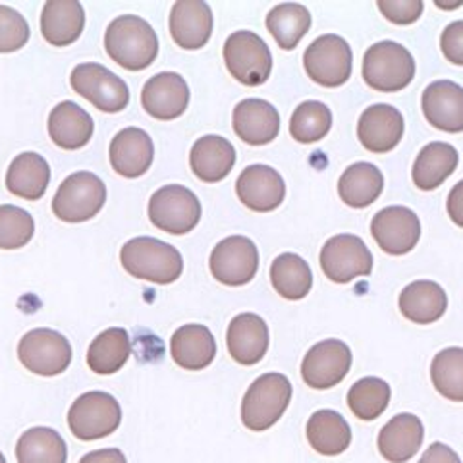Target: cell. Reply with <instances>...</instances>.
Returning <instances> with one entry per match:
<instances>
[{
	"label": "cell",
	"mask_w": 463,
	"mask_h": 463,
	"mask_svg": "<svg viewBox=\"0 0 463 463\" xmlns=\"http://www.w3.org/2000/svg\"><path fill=\"white\" fill-rule=\"evenodd\" d=\"M307 76L323 87H340L352 76L354 54L340 35L317 37L303 54Z\"/></svg>",
	"instance_id": "30bf717a"
},
{
	"label": "cell",
	"mask_w": 463,
	"mask_h": 463,
	"mask_svg": "<svg viewBox=\"0 0 463 463\" xmlns=\"http://www.w3.org/2000/svg\"><path fill=\"white\" fill-rule=\"evenodd\" d=\"M35 221L27 211L14 205H0V250H20L32 241Z\"/></svg>",
	"instance_id": "60d3db41"
},
{
	"label": "cell",
	"mask_w": 463,
	"mask_h": 463,
	"mask_svg": "<svg viewBox=\"0 0 463 463\" xmlns=\"http://www.w3.org/2000/svg\"><path fill=\"white\" fill-rule=\"evenodd\" d=\"M213 33V12L203 0H178L170 10V35L178 47L197 51Z\"/></svg>",
	"instance_id": "d6986e66"
},
{
	"label": "cell",
	"mask_w": 463,
	"mask_h": 463,
	"mask_svg": "<svg viewBox=\"0 0 463 463\" xmlns=\"http://www.w3.org/2000/svg\"><path fill=\"white\" fill-rule=\"evenodd\" d=\"M383 16L396 25L415 24L425 10L423 0H376Z\"/></svg>",
	"instance_id": "7bdbcfd3"
},
{
	"label": "cell",
	"mask_w": 463,
	"mask_h": 463,
	"mask_svg": "<svg viewBox=\"0 0 463 463\" xmlns=\"http://www.w3.org/2000/svg\"><path fill=\"white\" fill-rule=\"evenodd\" d=\"M400 311L415 325L437 323L448 309V296L440 284L432 280H415L400 294Z\"/></svg>",
	"instance_id": "f1b7e54d"
},
{
	"label": "cell",
	"mask_w": 463,
	"mask_h": 463,
	"mask_svg": "<svg viewBox=\"0 0 463 463\" xmlns=\"http://www.w3.org/2000/svg\"><path fill=\"white\" fill-rule=\"evenodd\" d=\"M70 85L100 112H122L129 103L128 83L97 62L80 64L71 70Z\"/></svg>",
	"instance_id": "ba28073f"
},
{
	"label": "cell",
	"mask_w": 463,
	"mask_h": 463,
	"mask_svg": "<svg viewBox=\"0 0 463 463\" xmlns=\"http://www.w3.org/2000/svg\"><path fill=\"white\" fill-rule=\"evenodd\" d=\"M170 354L185 371L207 369L216 355L213 332L203 325H184L172 335Z\"/></svg>",
	"instance_id": "83f0119b"
},
{
	"label": "cell",
	"mask_w": 463,
	"mask_h": 463,
	"mask_svg": "<svg viewBox=\"0 0 463 463\" xmlns=\"http://www.w3.org/2000/svg\"><path fill=\"white\" fill-rule=\"evenodd\" d=\"M292 383L280 373H265L248 388L241 402V423L253 432L277 425L292 402Z\"/></svg>",
	"instance_id": "3957f363"
},
{
	"label": "cell",
	"mask_w": 463,
	"mask_h": 463,
	"mask_svg": "<svg viewBox=\"0 0 463 463\" xmlns=\"http://www.w3.org/2000/svg\"><path fill=\"white\" fill-rule=\"evenodd\" d=\"M20 364L39 376L62 374L71 364V345L51 328L29 330L18 345Z\"/></svg>",
	"instance_id": "8fae6325"
},
{
	"label": "cell",
	"mask_w": 463,
	"mask_h": 463,
	"mask_svg": "<svg viewBox=\"0 0 463 463\" xmlns=\"http://www.w3.org/2000/svg\"><path fill=\"white\" fill-rule=\"evenodd\" d=\"M459 155L456 147L444 141H432L417 155L411 170L413 184L423 192H432L440 187L456 172Z\"/></svg>",
	"instance_id": "f546056e"
},
{
	"label": "cell",
	"mask_w": 463,
	"mask_h": 463,
	"mask_svg": "<svg viewBox=\"0 0 463 463\" xmlns=\"http://www.w3.org/2000/svg\"><path fill=\"white\" fill-rule=\"evenodd\" d=\"M211 274L226 286L250 284L259 269V251L245 236H230L216 243L209 259Z\"/></svg>",
	"instance_id": "4fadbf2b"
},
{
	"label": "cell",
	"mask_w": 463,
	"mask_h": 463,
	"mask_svg": "<svg viewBox=\"0 0 463 463\" xmlns=\"http://www.w3.org/2000/svg\"><path fill=\"white\" fill-rule=\"evenodd\" d=\"M307 440L318 454L340 456L352 444V429L338 411L318 410L307 421Z\"/></svg>",
	"instance_id": "1f68e13d"
},
{
	"label": "cell",
	"mask_w": 463,
	"mask_h": 463,
	"mask_svg": "<svg viewBox=\"0 0 463 463\" xmlns=\"http://www.w3.org/2000/svg\"><path fill=\"white\" fill-rule=\"evenodd\" d=\"M51 182L49 163L37 153H22L14 158L6 172V187L16 197L37 201L45 195Z\"/></svg>",
	"instance_id": "4dcf8cb0"
},
{
	"label": "cell",
	"mask_w": 463,
	"mask_h": 463,
	"mask_svg": "<svg viewBox=\"0 0 463 463\" xmlns=\"http://www.w3.org/2000/svg\"><path fill=\"white\" fill-rule=\"evenodd\" d=\"M321 269L332 282L347 284L359 277H369L373 270V253L359 236L338 234L325 243Z\"/></svg>",
	"instance_id": "7c38bea8"
},
{
	"label": "cell",
	"mask_w": 463,
	"mask_h": 463,
	"mask_svg": "<svg viewBox=\"0 0 463 463\" xmlns=\"http://www.w3.org/2000/svg\"><path fill=\"white\" fill-rule=\"evenodd\" d=\"M122 423V408L109 392L81 394L68 411V425L71 434L80 440H99L112 434Z\"/></svg>",
	"instance_id": "8992f818"
},
{
	"label": "cell",
	"mask_w": 463,
	"mask_h": 463,
	"mask_svg": "<svg viewBox=\"0 0 463 463\" xmlns=\"http://www.w3.org/2000/svg\"><path fill=\"white\" fill-rule=\"evenodd\" d=\"M361 74L374 91L396 93L405 90L415 78V61L400 43L381 41L367 49Z\"/></svg>",
	"instance_id": "277c9868"
},
{
	"label": "cell",
	"mask_w": 463,
	"mask_h": 463,
	"mask_svg": "<svg viewBox=\"0 0 463 463\" xmlns=\"http://www.w3.org/2000/svg\"><path fill=\"white\" fill-rule=\"evenodd\" d=\"M311 27L309 10L298 3H282L274 6L267 16L269 33L284 51H294Z\"/></svg>",
	"instance_id": "d590c367"
},
{
	"label": "cell",
	"mask_w": 463,
	"mask_h": 463,
	"mask_svg": "<svg viewBox=\"0 0 463 463\" xmlns=\"http://www.w3.org/2000/svg\"><path fill=\"white\" fill-rule=\"evenodd\" d=\"M149 219L166 234L184 236L199 224L201 203L184 185H165L149 201Z\"/></svg>",
	"instance_id": "9c48e42d"
},
{
	"label": "cell",
	"mask_w": 463,
	"mask_h": 463,
	"mask_svg": "<svg viewBox=\"0 0 463 463\" xmlns=\"http://www.w3.org/2000/svg\"><path fill=\"white\" fill-rule=\"evenodd\" d=\"M155 158V145L141 128H124L110 143V165L124 178H139Z\"/></svg>",
	"instance_id": "7402d4cb"
},
{
	"label": "cell",
	"mask_w": 463,
	"mask_h": 463,
	"mask_svg": "<svg viewBox=\"0 0 463 463\" xmlns=\"http://www.w3.org/2000/svg\"><path fill=\"white\" fill-rule=\"evenodd\" d=\"M141 105L156 120L180 118L190 105V87L176 71H161L143 85Z\"/></svg>",
	"instance_id": "2e32d148"
},
{
	"label": "cell",
	"mask_w": 463,
	"mask_h": 463,
	"mask_svg": "<svg viewBox=\"0 0 463 463\" xmlns=\"http://www.w3.org/2000/svg\"><path fill=\"white\" fill-rule=\"evenodd\" d=\"M390 396H392V390L386 381L379 376H365L350 388L347 405L361 421H374L386 411Z\"/></svg>",
	"instance_id": "74e56055"
},
{
	"label": "cell",
	"mask_w": 463,
	"mask_h": 463,
	"mask_svg": "<svg viewBox=\"0 0 463 463\" xmlns=\"http://www.w3.org/2000/svg\"><path fill=\"white\" fill-rule=\"evenodd\" d=\"M226 344L232 359L240 365L251 367L269 352V326L263 321V317L255 313H240L232 318V323L226 332Z\"/></svg>",
	"instance_id": "ac0fdd59"
},
{
	"label": "cell",
	"mask_w": 463,
	"mask_h": 463,
	"mask_svg": "<svg viewBox=\"0 0 463 463\" xmlns=\"http://www.w3.org/2000/svg\"><path fill=\"white\" fill-rule=\"evenodd\" d=\"M224 62L232 78L248 87L267 83L272 71L270 49L253 32H236L226 39Z\"/></svg>",
	"instance_id": "52a82bcc"
},
{
	"label": "cell",
	"mask_w": 463,
	"mask_h": 463,
	"mask_svg": "<svg viewBox=\"0 0 463 463\" xmlns=\"http://www.w3.org/2000/svg\"><path fill=\"white\" fill-rule=\"evenodd\" d=\"M29 25L18 10L0 5V52H16L27 45Z\"/></svg>",
	"instance_id": "b9f144b4"
},
{
	"label": "cell",
	"mask_w": 463,
	"mask_h": 463,
	"mask_svg": "<svg viewBox=\"0 0 463 463\" xmlns=\"http://www.w3.org/2000/svg\"><path fill=\"white\" fill-rule=\"evenodd\" d=\"M440 49L448 62L463 66V20L452 22L440 35Z\"/></svg>",
	"instance_id": "ee69618b"
},
{
	"label": "cell",
	"mask_w": 463,
	"mask_h": 463,
	"mask_svg": "<svg viewBox=\"0 0 463 463\" xmlns=\"http://www.w3.org/2000/svg\"><path fill=\"white\" fill-rule=\"evenodd\" d=\"M270 282L284 299H303L313 288V272L306 259L296 253H282L272 260Z\"/></svg>",
	"instance_id": "836d02e7"
},
{
	"label": "cell",
	"mask_w": 463,
	"mask_h": 463,
	"mask_svg": "<svg viewBox=\"0 0 463 463\" xmlns=\"http://www.w3.org/2000/svg\"><path fill=\"white\" fill-rule=\"evenodd\" d=\"M80 463H128L126 456L118 448H105V450H95L85 454Z\"/></svg>",
	"instance_id": "7dc6e473"
},
{
	"label": "cell",
	"mask_w": 463,
	"mask_h": 463,
	"mask_svg": "<svg viewBox=\"0 0 463 463\" xmlns=\"http://www.w3.org/2000/svg\"><path fill=\"white\" fill-rule=\"evenodd\" d=\"M105 49L112 61L129 71L149 68L158 56V37L147 20L120 16L109 24Z\"/></svg>",
	"instance_id": "6da1fadb"
},
{
	"label": "cell",
	"mask_w": 463,
	"mask_h": 463,
	"mask_svg": "<svg viewBox=\"0 0 463 463\" xmlns=\"http://www.w3.org/2000/svg\"><path fill=\"white\" fill-rule=\"evenodd\" d=\"M446 211L448 216H450L459 228H463V180L452 187V192L446 201Z\"/></svg>",
	"instance_id": "bcb514c9"
},
{
	"label": "cell",
	"mask_w": 463,
	"mask_h": 463,
	"mask_svg": "<svg viewBox=\"0 0 463 463\" xmlns=\"http://www.w3.org/2000/svg\"><path fill=\"white\" fill-rule=\"evenodd\" d=\"M430 379L440 396L450 402H463V347H446L434 355Z\"/></svg>",
	"instance_id": "f35d334b"
},
{
	"label": "cell",
	"mask_w": 463,
	"mask_h": 463,
	"mask_svg": "<svg viewBox=\"0 0 463 463\" xmlns=\"http://www.w3.org/2000/svg\"><path fill=\"white\" fill-rule=\"evenodd\" d=\"M107 201V185L93 172H76L61 184L52 199V213L58 219L78 224L91 221Z\"/></svg>",
	"instance_id": "5b68a950"
},
{
	"label": "cell",
	"mask_w": 463,
	"mask_h": 463,
	"mask_svg": "<svg viewBox=\"0 0 463 463\" xmlns=\"http://www.w3.org/2000/svg\"><path fill=\"white\" fill-rule=\"evenodd\" d=\"M236 165V149L221 136H203L190 153V166L201 182L216 184L224 180Z\"/></svg>",
	"instance_id": "4316f807"
},
{
	"label": "cell",
	"mask_w": 463,
	"mask_h": 463,
	"mask_svg": "<svg viewBox=\"0 0 463 463\" xmlns=\"http://www.w3.org/2000/svg\"><path fill=\"white\" fill-rule=\"evenodd\" d=\"M384 190L383 172L371 163H355L347 168L338 182L340 199L347 207L365 209L381 197Z\"/></svg>",
	"instance_id": "d6a6232c"
},
{
	"label": "cell",
	"mask_w": 463,
	"mask_h": 463,
	"mask_svg": "<svg viewBox=\"0 0 463 463\" xmlns=\"http://www.w3.org/2000/svg\"><path fill=\"white\" fill-rule=\"evenodd\" d=\"M371 234L384 253L405 255L421 238V221L408 207H386L373 216Z\"/></svg>",
	"instance_id": "9a60e30c"
},
{
	"label": "cell",
	"mask_w": 463,
	"mask_h": 463,
	"mask_svg": "<svg viewBox=\"0 0 463 463\" xmlns=\"http://www.w3.org/2000/svg\"><path fill=\"white\" fill-rule=\"evenodd\" d=\"M425 427L413 413H400L379 432V452L390 463L410 461L421 448Z\"/></svg>",
	"instance_id": "cb8c5ba5"
},
{
	"label": "cell",
	"mask_w": 463,
	"mask_h": 463,
	"mask_svg": "<svg viewBox=\"0 0 463 463\" xmlns=\"http://www.w3.org/2000/svg\"><path fill=\"white\" fill-rule=\"evenodd\" d=\"M85 27V12L78 0H49L41 14V33L52 47L76 43Z\"/></svg>",
	"instance_id": "d4e9b609"
},
{
	"label": "cell",
	"mask_w": 463,
	"mask_h": 463,
	"mask_svg": "<svg viewBox=\"0 0 463 463\" xmlns=\"http://www.w3.org/2000/svg\"><path fill=\"white\" fill-rule=\"evenodd\" d=\"M120 260L128 274L153 284H172L184 272L180 251L174 245L149 236L129 240L120 251Z\"/></svg>",
	"instance_id": "7a4b0ae2"
},
{
	"label": "cell",
	"mask_w": 463,
	"mask_h": 463,
	"mask_svg": "<svg viewBox=\"0 0 463 463\" xmlns=\"http://www.w3.org/2000/svg\"><path fill=\"white\" fill-rule=\"evenodd\" d=\"M0 463H6V458L3 456V452H0Z\"/></svg>",
	"instance_id": "681fc988"
},
{
	"label": "cell",
	"mask_w": 463,
	"mask_h": 463,
	"mask_svg": "<svg viewBox=\"0 0 463 463\" xmlns=\"http://www.w3.org/2000/svg\"><path fill=\"white\" fill-rule=\"evenodd\" d=\"M18 463H66L68 448L54 429L33 427L16 444Z\"/></svg>",
	"instance_id": "8d00e7d4"
},
{
	"label": "cell",
	"mask_w": 463,
	"mask_h": 463,
	"mask_svg": "<svg viewBox=\"0 0 463 463\" xmlns=\"http://www.w3.org/2000/svg\"><path fill=\"white\" fill-rule=\"evenodd\" d=\"M419 463H461V459L450 446H446L442 442H434L427 448Z\"/></svg>",
	"instance_id": "f6af8a7d"
},
{
	"label": "cell",
	"mask_w": 463,
	"mask_h": 463,
	"mask_svg": "<svg viewBox=\"0 0 463 463\" xmlns=\"http://www.w3.org/2000/svg\"><path fill=\"white\" fill-rule=\"evenodd\" d=\"M403 116L390 105H373L359 116L357 137L371 153H390L403 136Z\"/></svg>",
	"instance_id": "ffe728a7"
},
{
	"label": "cell",
	"mask_w": 463,
	"mask_h": 463,
	"mask_svg": "<svg viewBox=\"0 0 463 463\" xmlns=\"http://www.w3.org/2000/svg\"><path fill=\"white\" fill-rule=\"evenodd\" d=\"M236 194L248 209L255 213H270L282 205L286 184L274 168L267 165H251L240 174Z\"/></svg>",
	"instance_id": "e0dca14e"
},
{
	"label": "cell",
	"mask_w": 463,
	"mask_h": 463,
	"mask_svg": "<svg viewBox=\"0 0 463 463\" xmlns=\"http://www.w3.org/2000/svg\"><path fill=\"white\" fill-rule=\"evenodd\" d=\"M234 132L248 145H269L280 132V114L269 100L243 99L234 109Z\"/></svg>",
	"instance_id": "603a6c76"
},
{
	"label": "cell",
	"mask_w": 463,
	"mask_h": 463,
	"mask_svg": "<svg viewBox=\"0 0 463 463\" xmlns=\"http://www.w3.org/2000/svg\"><path fill=\"white\" fill-rule=\"evenodd\" d=\"M332 128V110L318 100L301 103L289 120V134L299 143H315L328 136Z\"/></svg>",
	"instance_id": "ab89813d"
},
{
	"label": "cell",
	"mask_w": 463,
	"mask_h": 463,
	"mask_svg": "<svg viewBox=\"0 0 463 463\" xmlns=\"http://www.w3.org/2000/svg\"><path fill=\"white\" fill-rule=\"evenodd\" d=\"M95 124L90 112L80 105L64 100L49 114V136L61 149L76 151L91 141Z\"/></svg>",
	"instance_id": "484cf974"
},
{
	"label": "cell",
	"mask_w": 463,
	"mask_h": 463,
	"mask_svg": "<svg viewBox=\"0 0 463 463\" xmlns=\"http://www.w3.org/2000/svg\"><path fill=\"white\" fill-rule=\"evenodd\" d=\"M421 107L427 122L448 134L463 132V87L439 80L432 81L421 99Z\"/></svg>",
	"instance_id": "44dd1931"
},
{
	"label": "cell",
	"mask_w": 463,
	"mask_h": 463,
	"mask_svg": "<svg viewBox=\"0 0 463 463\" xmlns=\"http://www.w3.org/2000/svg\"><path fill=\"white\" fill-rule=\"evenodd\" d=\"M132 354V342L124 328H109L91 342L87 365L97 374L118 373Z\"/></svg>",
	"instance_id": "e575fe53"
},
{
	"label": "cell",
	"mask_w": 463,
	"mask_h": 463,
	"mask_svg": "<svg viewBox=\"0 0 463 463\" xmlns=\"http://www.w3.org/2000/svg\"><path fill=\"white\" fill-rule=\"evenodd\" d=\"M434 5H437L439 8H459V6H463V3H456V5H440V0H437V3H434Z\"/></svg>",
	"instance_id": "c3c4849f"
},
{
	"label": "cell",
	"mask_w": 463,
	"mask_h": 463,
	"mask_svg": "<svg viewBox=\"0 0 463 463\" xmlns=\"http://www.w3.org/2000/svg\"><path fill=\"white\" fill-rule=\"evenodd\" d=\"M352 369V350L342 340H323L303 357L301 376L315 390H328L340 384Z\"/></svg>",
	"instance_id": "5bb4252c"
}]
</instances>
